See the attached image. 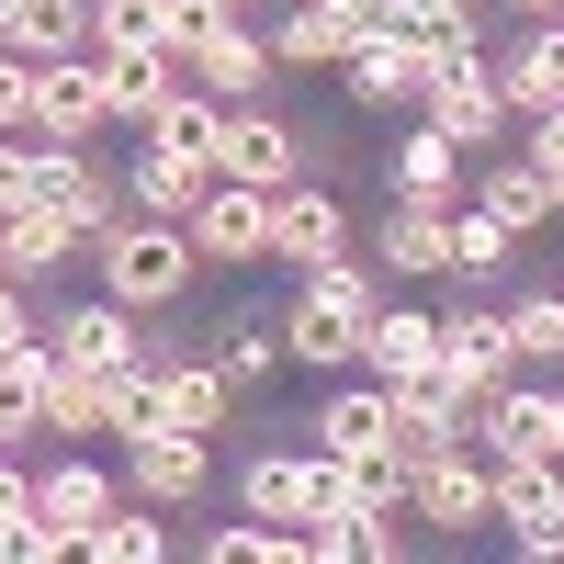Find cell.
<instances>
[{
  "instance_id": "15",
  "label": "cell",
  "mask_w": 564,
  "mask_h": 564,
  "mask_svg": "<svg viewBox=\"0 0 564 564\" xmlns=\"http://www.w3.org/2000/svg\"><path fill=\"white\" fill-rule=\"evenodd\" d=\"M339 79L361 90V102H417V90H430V45H417V23H361Z\"/></svg>"
},
{
  "instance_id": "45",
  "label": "cell",
  "mask_w": 564,
  "mask_h": 564,
  "mask_svg": "<svg viewBox=\"0 0 564 564\" xmlns=\"http://www.w3.org/2000/svg\"><path fill=\"white\" fill-rule=\"evenodd\" d=\"M542 181H553V226H564V170H542Z\"/></svg>"
},
{
  "instance_id": "8",
  "label": "cell",
  "mask_w": 564,
  "mask_h": 564,
  "mask_svg": "<svg viewBox=\"0 0 564 564\" xmlns=\"http://www.w3.org/2000/svg\"><path fill=\"white\" fill-rule=\"evenodd\" d=\"M350 249V215H339V193H316V181H282L271 193V271H316V260H339Z\"/></svg>"
},
{
  "instance_id": "36",
  "label": "cell",
  "mask_w": 564,
  "mask_h": 564,
  "mask_svg": "<svg viewBox=\"0 0 564 564\" xmlns=\"http://www.w3.org/2000/svg\"><path fill=\"white\" fill-rule=\"evenodd\" d=\"M0 553H12V564H57V553H79V542H68L57 520H45V508H23V520L0 531Z\"/></svg>"
},
{
  "instance_id": "25",
  "label": "cell",
  "mask_w": 564,
  "mask_h": 564,
  "mask_svg": "<svg viewBox=\"0 0 564 564\" xmlns=\"http://www.w3.org/2000/svg\"><path fill=\"white\" fill-rule=\"evenodd\" d=\"M0 45H12V57H79L90 0H0Z\"/></svg>"
},
{
  "instance_id": "18",
  "label": "cell",
  "mask_w": 564,
  "mask_h": 564,
  "mask_svg": "<svg viewBox=\"0 0 564 564\" xmlns=\"http://www.w3.org/2000/svg\"><path fill=\"white\" fill-rule=\"evenodd\" d=\"M34 508H45V520H57L68 542H90V531H102L113 508H124V475H102L90 452H68V463H45V475H34Z\"/></svg>"
},
{
  "instance_id": "42",
  "label": "cell",
  "mask_w": 564,
  "mask_h": 564,
  "mask_svg": "<svg viewBox=\"0 0 564 564\" xmlns=\"http://www.w3.org/2000/svg\"><path fill=\"white\" fill-rule=\"evenodd\" d=\"M475 0H395V23H463Z\"/></svg>"
},
{
  "instance_id": "21",
  "label": "cell",
  "mask_w": 564,
  "mask_h": 564,
  "mask_svg": "<svg viewBox=\"0 0 564 564\" xmlns=\"http://www.w3.org/2000/svg\"><path fill=\"white\" fill-rule=\"evenodd\" d=\"M486 68H497V102L508 113H553L564 102V23H520V45L486 57Z\"/></svg>"
},
{
  "instance_id": "5",
  "label": "cell",
  "mask_w": 564,
  "mask_h": 564,
  "mask_svg": "<svg viewBox=\"0 0 564 564\" xmlns=\"http://www.w3.org/2000/svg\"><path fill=\"white\" fill-rule=\"evenodd\" d=\"M417 113H430V124L452 135V148H463V159H486V148H497V135H508V124H520V113H508V102H497V68H486V57H463V68H441L430 90H417Z\"/></svg>"
},
{
  "instance_id": "11",
  "label": "cell",
  "mask_w": 564,
  "mask_h": 564,
  "mask_svg": "<svg viewBox=\"0 0 564 564\" xmlns=\"http://www.w3.org/2000/svg\"><path fill=\"white\" fill-rule=\"evenodd\" d=\"M226 181H249V193H282V181H305V135L260 113V102H226V148H215Z\"/></svg>"
},
{
  "instance_id": "41",
  "label": "cell",
  "mask_w": 564,
  "mask_h": 564,
  "mask_svg": "<svg viewBox=\"0 0 564 564\" xmlns=\"http://www.w3.org/2000/svg\"><path fill=\"white\" fill-rule=\"evenodd\" d=\"M23 508H34V475H23V463H12V452H0V531H12V520H23Z\"/></svg>"
},
{
  "instance_id": "33",
  "label": "cell",
  "mask_w": 564,
  "mask_h": 564,
  "mask_svg": "<svg viewBox=\"0 0 564 564\" xmlns=\"http://www.w3.org/2000/svg\"><path fill=\"white\" fill-rule=\"evenodd\" d=\"M204 350H215V372H226V384L249 395V384H271V372H282V327H249V316H226Z\"/></svg>"
},
{
  "instance_id": "40",
  "label": "cell",
  "mask_w": 564,
  "mask_h": 564,
  "mask_svg": "<svg viewBox=\"0 0 564 564\" xmlns=\"http://www.w3.org/2000/svg\"><path fill=\"white\" fill-rule=\"evenodd\" d=\"M520 124H531V148H520V159H542V170H564V102H553V113H520Z\"/></svg>"
},
{
  "instance_id": "13",
  "label": "cell",
  "mask_w": 564,
  "mask_h": 564,
  "mask_svg": "<svg viewBox=\"0 0 564 564\" xmlns=\"http://www.w3.org/2000/svg\"><path fill=\"white\" fill-rule=\"evenodd\" d=\"M113 113H102V68L90 57H34V135L45 148H90Z\"/></svg>"
},
{
  "instance_id": "26",
  "label": "cell",
  "mask_w": 564,
  "mask_h": 564,
  "mask_svg": "<svg viewBox=\"0 0 564 564\" xmlns=\"http://www.w3.org/2000/svg\"><path fill=\"white\" fill-rule=\"evenodd\" d=\"M135 135H148V148H170V159H204V170H215V148H226V102L181 79V90H170V102L135 124Z\"/></svg>"
},
{
  "instance_id": "12",
  "label": "cell",
  "mask_w": 564,
  "mask_h": 564,
  "mask_svg": "<svg viewBox=\"0 0 564 564\" xmlns=\"http://www.w3.org/2000/svg\"><path fill=\"white\" fill-rule=\"evenodd\" d=\"M45 339H57V361L79 372H102V384H124V372H148V339H135V305H68V316H45Z\"/></svg>"
},
{
  "instance_id": "28",
  "label": "cell",
  "mask_w": 564,
  "mask_h": 564,
  "mask_svg": "<svg viewBox=\"0 0 564 564\" xmlns=\"http://www.w3.org/2000/svg\"><path fill=\"white\" fill-rule=\"evenodd\" d=\"M463 170H475V159H463L452 135L417 113V135L395 148V193H406V204H463Z\"/></svg>"
},
{
  "instance_id": "17",
  "label": "cell",
  "mask_w": 564,
  "mask_h": 564,
  "mask_svg": "<svg viewBox=\"0 0 564 564\" xmlns=\"http://www.w3.org/2000/svg\"><path fill=\"white\" fill-rule=\"evenodd\" d=\"M90 68H102V113H113V124H148L170 90L193 79L170 45H90Z\"/></svg>"
},
{
  "instance_id": "20",
  "label": "cell",
  "mask_w": 564,
  "mask_h": 564,
  "mask_svg": "<svg viewBox=\"0 0 564 564\" xmlns=\"http://www.w3.org/2000/svg\"><path fill=\"white\" fill-rule=\"evenodd\" d=\"M316 452H339V463H372V452H395V395L372 384V372H361V384H339V395L316 406Z\"/></svg>"
},
{
  "instance_id": "46",
  "label": "cell",
  "mask_w": 564,
  "mask_h": 564,
  "mask_svg": "<svg viewBox=\"0 0 564 564\" xmlns=\"http://www.w3.org/2000/svg\"><path fill=\"white\" fill-rule=\"evenodd\" d=\"M226 12H260V0H226Z\"/></svg>"
},
{
  "instance_id": "16",
  "label": "cell",
  "mask_w": 564,
  "mask_h": 564,
  "mask_svg": "<svg viewBox=\"0 0 564 564\" xmlns=\"http://www.w3.org/2000/svg\"><path fill=\"white\" fill-rule=\"evenodd\" d=\"M497 531L520 553H564V463H497Z\"/></svg>"
},
{
  "instance_id": "7",
  "label": "cell",
  "mask_w": 564,
  "mask_h": 564,
  "mask_svg": "<svg viewBox=\"0 0 564 564\" xmlns=\"http://www.w3.org/2000/svg\"><path fill=\"white\" fill-rule=\"evenodd\" d=\"M204 486H215L204 430H135V441H124V497H148V508H193Z\"/></svg>"
},
{
  "instance_id": "35",
  "label": "cell",
  "mask_w": 564,
  "mask_h": 564,
  "mask_svg": "<svg viewBox=\"0 0 564 564\" xmlns=\"http://www.w3.org/2000/svg\"><path fill=\"white\" fill-rule=\"evenodd\" d=\"M79 553H102V564H159V553H170V531L148 520V497H124V508H113V520H102V531H90V542H79Z\"/></svg>"
},
{
  "instance_id": "29",
  "label": "cell",
  "mask_w": 564,
  "mask_h": 564,
  "mask_svg": "<svg viewBox=\"0 0 564 564\" xmlns=\"http://www.w3.org/2000/svg\"><path fill=\"white\" fill-rule=\"evenodd\" d=\"M204 181H215L204 159H170V148H135V170H124V204H135V215H193V204H204Z\"/></svg>"
},
{
  "instance_id": "27",
  "label": "cell",
  "mask_w": 564,
  "mask_h": 564,
  "mask_svg": "<svg viewBox=\"0 0 564 564\" xmlns=\"http://www.w3.org/2000/svg\"><path fill=\"white\" fill-rule=\"evenodd\" d=\"M475 204L508 226V238H531V226H553V181H542V159H486L475 170Z\"/></svg>"
},
{
  "instance_id": "37",
  "label": "cell",
  "mask_w": 564,
  "mask_h": 564,
  "mask_svg": "<svg viewBox=\"0 0 564 564\" xmlns=\"http://www.w3.org/2000/svg\"><path fill=\"white\" fill-rule=\"evenodd\" d=\"M0 135H34V57L0 45Z\"/></svg>"
},
{
  "instance_id": "44",
  "label": "cell",
  "mask_w": 564,
  "mask_h": 564,
  "mask_svg": "<svg viewBox=\"0 0 564 564\" xmlns=\"http://www.w3.org/2000/svg\"><path fill=\"white\" fill-rule=\"evenodd\" d=\"M508 12H520V23H564V0H508Z\"/></svg>"
},
{
  "instance_id": "38",
  "label": "cell",
  "mask_w": 564,
  "mask_h": 564,
  "mask_svg": "<svg viewBox=\"0 0 564 564\" xmlns=\"http://www.w3.org/2000/svg\"><path fill=\"white\" fill-rule=\"evenodd\" d=\"M34 148H45V135H0V215L34 204Z\"/></svg>"
},
{
  "instance_id": "3",
  "label": "cell",
  "mask_w": 564,
  "mask_h": 564,
  "mask_svg": "<svg viewBox=\"0 0 564 564\" xmlns=\"http://www.w3.org/2000/svg\"><path fill=\"white\" fill-rule=\"evenodd\" d=\"M406 508H417V520H430L441 542H463V531H497V463H475L463 441H441V452L406 475Z\"/></svg>"
},
{
  "instance_id": "24",
  "label": "cell",
  "mask_w": 564,
  "mask_h": 564,
  "mask_svg": "<svg viewBox=\"0 0 564 564\" xmlns=\"http://www.w3.org/2000/svg\"><path fill=\"white\" fill-rule=\"evenodd\" d=\"M45 384H57V339L0 350V452H23V441L45 430Z\"/></svg>"
},
{
  "instance_id": "4",
  "label": "cell",
  "mask_w": 564,
  "mask_h": 564,
  "mask_svg": "<svg viewBox=\"0 0 564 564\" xmlns=\"http://www.w3.org/2000/svg\"><path fill=\"white\" fill-rule=\"evenodd\" d=\"M181 238L204 249V271H260L271 260V193H249V181H204V204L181 215Z\"/></svg>"
},
{
  "instance_id": "1",
  "label": "cell",
  "mask_w": 564,
  "mask_h": 564,
  "mask_svg": "<svg viewBox=\"0 0 564 564\" xmlns=\"http://www.w3.org/2000/svg\"><path fill=\"white\" fill-rule=\"evenodd\" d=\"M372 305H384V282H372V260H316L305 271V294L282 305V361H305V372H361V327Z\"/></svg>"
},
{
  "instance_id": "30",
  "label": "cell",
  "mask_w": 564,
  "mask_h": 564,
  "mask_svg": "<svg viewBox=\"0 0 564 564\" xmlns=\"http://www.w3.org/2000/svg\"><path fill=\"white\" fill-rule=\"evenodd\" d=\"M305 475H316V452H249V463H238L249 520H305Z\"/></svg>"
},
{
  "instance_id": "22",
  "label": "cell",
  "mask_w": 564,
  "mask_h": 564,
  "mask_svg": "<svg viewBox=\"0 0 564 564\" xmlns=\"http://www.w3.org/2000/svg\"><path fill=\"white\" fill-rule=\"evenodd\" d=\"M372 249H384V271L395 282H441L452 271V204H384V238H372Z\"/></svg>"
},
{
  "instance_id": "9",
  "label": "cell",
  "mask_w": 564,
  "mask_h": 564,
  "mask_svg": "<svg viewBox=\"0 0 564 564\" xmlns=\"http://www.w3.org/2000/svg\"><path fill=\"white\" fill-rule=\"evenodd\" d=\"M441 372H452V395H463V406L497 395V384H520L508 316H497V305H452V316H441Z\"/></svg>"
},
{
  "instance_id": "34",
  "label": "cell",
  "mask_w": 564,
  "mask_h": 564,
  "mask_svg": "<svg viewBox=\"0 0 564 564\" xmlns=\"http://www.w3.org/2000/svg\"><path fill=\"white\" fill-rule=\"evenodd\" d=\"M508 249H520V238H508L486 204H452V271H463V282H497V271H508Z\"/></svg>"
},
{
  "instance_id": "14",
  "label": "cell",
  "mask_w": 564,
  "mask_h": 564,
  "mask_svg": "<svg viewBox=\"0 0 564 564\" xmlns=\"http://www.w3.org/2000/svg\"><path fill=\"white\" fill-rule=\"evenodd\" d=\"M361 372H372V384H430V372H441V316L430 305H372V327H361Z\"/></svg>"
},
{
  "instance_id": "10",
  "label": "cell",
  "mask_w": 564,
  "mask_h": 564,
  "mask_svg": "<svg viewBox=\"0 0 564 564\" xmlns=\"http://www.w3.org/2000/svg\"><path fill=\"white\" fill-rule=\"evenodd\" d=\"M34 204H45V215H68L79 238H102V226L124 215V181L90 159V148H34Z\"/></svg>"
},
{
  "instance_id": "19",
  "label": "cell",
  "mask_w": 564,
  "mask_h": 564,
  "mask_svg": "<svg viewBox=\"0 0 564 564\" xmlns=\"http://www.w3.org/2000/svg\"><path fill=\"white\" fill-rule=\"evenodd\" d=\"M79 249H90V238H79L68 215H45V204H12V215H0V271H12L23 294H34V282H57Z\"/></svg>"
},
{
  "instance_id": "6",
  "label": "cell",
  "mask_w": 564,
  "mask_h": 564,
  "mask_svg": "<svg viewBox=\"0 0 564 564\" xmlns=\"http://www.w3.org/2000/svg\"><path fill=\"white\" fill-rule=\"evenodd\" d=\"M181 68H193V90H215V102H260V90L282 79V68H271V34H249V12L204 23L193 45H181Z\"/></svg>"
},
{
  "instance_id": "43",
  "label": "cell",
  "mask_w": 564,
  "mask_h": 564,
  "mask_svg": "<svg viewBox=\"0 0 564 564\" xmlns=\"http://www.w3.org/2000/svg\"><path fill=\"white\" fill-rule=\"evenodd\" d=\"M339 12H350V23H395V0H339Z\"/></svg>"
},
{
  "instance_id": "2",
  "label": "cell",
  "mask_w": 564,
  "mask_h": 564,
  "mask_svg": "<svg viewBox=\"0 0 564 564\" xmlns=\"http://www.w3.org/2000/svg\"><path fill=\"white\" fill-rule=\"evenodd\" d=\"M90 282H102L113 305L159 316V305H181L204 282V249L181 238V215H113L102 238H90Z\"/></svg>"
},
{
  "instance_id": "32",
  "label": "cell",
  "mask_w": 564,
  "mask_h": 564,
  "mask_svg": "<svg viewBox=\"0 0 564 564\" xmlns=\"http://www.w3.org/2000/svg\"><path fill=\"white\" fill-rule=\"evenodd\" d=\"M508 350H520V372H564V294H508Z\"/></svg>"
},
{
  "instance_id": "23",
  "label": "cell",
  "mask_w": 564,
  "mask_h": 564,
  "mask_svg": "<svg viewBox=\"0 0 564 564\" xmlns=\"http://www.w3.org/2000/svg\"><path fill=\"white\" fill-rule=\"evenodd\" d=\"M361 45V23L339 12V0H294V12L271 23V68H339Z\"/></svg>"
},
{
  "instance_id": "31",
  "label": "cell",
  "mask_w": 564,
  "mask_h": 564,
  "mask_svg": "<svg viewBox=\"0 0 564 564\" xmlns=\"http://www.w3.org/2000/svg\"><path fill=\"white\" fill-rule=\"evenodd\" d=\"M204 564H305V520H226L193 542Z\"/></svg>"
},
{
  "instance_id": "39",
  "label": "cell",
  "mask_w": 564,
  "mask_h": 564,
  "mask_svg": "<svg viewBox=\"0 0 564 564\" xmlns=\"http://www.w3.org/2000/svg\"><path fill=\"white\" fill-rule=\"evenodd\" d=\"M23 339H45V316H34V294L12 271H0V350H23Z\"/></svg>"
}]
</instances>
